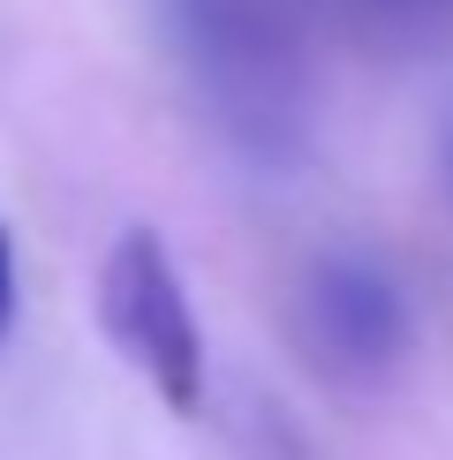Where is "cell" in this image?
<instances>
[{
    "label": "cell",
    "instance_id": "obj_4",
    "mask_svg": "<svg viewBox=\"0 0 453 460\" xmlns=\"http://www.w3.org/2000/svg\"><path fill=\"white\" fill-rule=\"evenodd\" d=\"M15 324V242H8V226H0V332Z\"/></svg>",
    "mask_w": 453,
    "mask_h": 460
},
{
    "label": "cell",
    "instance_id": "obj_3",
    "mask_svg": "<svg viewBox=\"0 0 453 460\" xmlns=\"http://www.w3.org/2000/svg\"><path fill=\"white\" fill-rule=\"evenodd\" d=\"M288 324H295V348L310 355V370L333 377V385H386L415 348L401 279L370 257H317L295 279Z\"/></svg>",
    "mask_w": 453,
    "mask_h": 460
},
{
    "label": "cell",
    "instance_id": "obj_5",
    "mask_svg": "<svg viewBox=\"0 0 453 460\" xmlns=\"http://www.w3.org/2000/svg\"><path fill=\"white\" fill-rule=\"evenodd\" d=\"M446 189H453V137H446Z\"/></svg>",
    "mask_w": 453,
    "mask_h": 460
},
{
    "label": "cell",
    "instance_id": "obj_1",
    "mask_svg": "<svg viewBox=\"0 0 453 460\" xmlns=\"http://www.w3.org/2000/svg\"><path fill=\"white\" fill-rule=\"evenodd\" d=\"M204 121L250 166H302L317 144L310 46L280 0H151Z\"/></svg>",
    "mask_w": 453,
    "mask_h": 460
},
{
    "label": "cell",
    "instance_id": "obj_2",
    "mask_svg": "<svg viewBox=\"0 0 453 460\" xmlns=\"http://www.w3.org/2000/svg\"><path fill=\"white\" fill-rule=\"evenodd\" d=\"M99 324L113 355L144 377L174 415L204 408V324L189 310L174 249L159 226H129L99 264Z\"/></svg>",
    "mask_w": 453,
    "mask_h": 460
}]
</instances>
